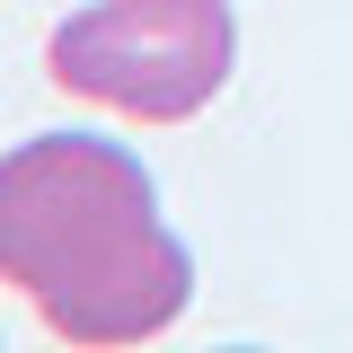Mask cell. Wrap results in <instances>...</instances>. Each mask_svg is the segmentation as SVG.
I'll list each match as a JSON object with an SVG mask.
<instances>
[{
    "label": "cell",
    "instance_id": "1",
    "mask_svg": "<svg viewBox=\"0 0 353 353\" xmlns=\"http://www.w3.org/2000/svg\"><path fill=\"white\" fill-rule=\"evenodd\" d=\"M0 283L62 345H150L194 301V256L159 221V185L106 132H36L0 150Z\"/></svg>",
    "mask_w": 353,
    "mask_h": 353
},
{
    "label": "cell",
    "instance_id": "2",
    "mask_svg": "<svg viewBox=\"0 0 353 353\" xmlns=\"http://www.w3.org/2000/svg\"><path fill=\"white\" fill-rule=\"evenodd\" d=\"M239 62L230 0H88L44 36V71L106 115L185 124L203 115Z\"/></svg>",
    "mask_w": 353,
    "mask_h": 353
}]
</instances>
